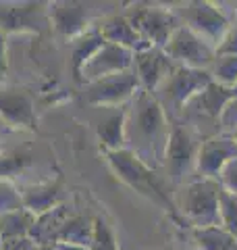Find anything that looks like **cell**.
Instances as JSON below:
<instances>
[{"instance_id": "obj_1", "label": "cell", "mask_w": 237, "mask_h": 250, "mask_svg": "<svg viewBox=\"0 0 237 250\" xmlns=\"http://www.w3.org/2000/svg\"><path fill=\"white\" fill-rule=\"evenodd\" d=\"M171 121L152 92L139 90L125 113V148L150 169H162Z\"/></svg>"}, {"instance_id": "obj_2", "label": "cell", "mask_w": 237, "mask_h": 250, "mask_svg": "<svg viewBox=\"0 0 237 250\" xmlns=\"http://www.w3.org/2000/svg\"><path fill=\"white\" fill-rule=\"evenodd\" d=\"M104 154H106L110 169L118 175V179H121L123 184H127L131 190H136L141 196H146L152 202H156V205H160L162 208L171 210V215L175 219H181L179 210L175 207V198H173L169 190L164 188L158 171L150 169L146 163H141L127 148L115 150V152H104Z\"/></svg>"}, {"instance_id": "obj_3", "label": "cell", "mask_w": 237, "mask_h": 250, "mask_svg": "<svg viewBox=\"0 0 237 250\" xmlns=\"http://www.w3.org/2000/svg\"><path fill=\"white\" fill-rule=\"evenodd\" d=\"M223 188L217 179L196 177L179 188L175 207L181 215V221L192 229L215 228L220 225L218 217V200Z\"/></svg>"}, {"instance_id": "obj_4", "label": "cell", "mask_w": 237, "mask_h": 250, "mask_svg": "<svg viewBox=\"0 0 237 250\" xmlns=\"http://www.w3.org/2000/svg\"><path fill=\"white\" fill-rule=\"evenodd\" d=\"M235 96L233 90L223 88L215 82H210L206 88L200 90L196 96L183 106L179 119L192 127L202 140L220 134V115H223L227 103Z\"/></svg>"}, {"instance_id": "obj_5", "label": "cell", "mask_w": 237, "mask_h": 250, "mask_svg": "<svg viewBox=\"0 0 237 250\" xmlns=\"http://www.w3.org/2000/svg\"><path fill=\"white\" fill-rule=\"evenodd\" d=\"M204 140L196 134L192 127H187L181 121L171 123V136L167 154H164V173L173 186H183L196 179V165H198V152H200Z\"/></svg>"}, {"instance_id": "obj_6", "label": "cell", "mask_w": 237, "mask_h": 250, "mask_svg": "<svg viewBox=\"0 0 237 250\" xmlns=\"http://www.w3.org/2000/svg\"><path fill=\"white\" fill-rule=\"evenodd\" d=\"M210 83L208 71H198V69L177 65L173 71L164 77V82L152 92L162 111L167 113L169 121H177L183 106L192 100L200 90Z\"/></svg>"}, {"instance_id": "obj_7", "label": "cell", "mask_w": 237, "mask_h": 250, "mask_svg": "<svg viewBox=\"0 0 237 250\" xmlns=\"http://www.w3.org/2000/svg\"><path fill=\"white\" fill-rule=\"evenodd\" d=\"M175 11V15L179 17L181 25H185L198 34L202 40H206L210 46L218 48V44L223 42L225 34L231 27V23L235 21V17H231L223 4H215V2H185L179 4Z\"/></svg>"}, {"instance_id": "obj_8", "label": "cell", "mask_w": 237, "mask_h": 250, "mask_svg": "<svg viewBox=\"0 0 237 250\" xmlns=\"http://www.w3.org/2000/svg\"><path fill=\"white\" fill-rule=\"evenodd\" d=\"M125 17L131 21L138 34L154 48H164L173 31L181 25L175 11L160 4H136L125 13Z\"/></svg>"}, {"instance_id": "obj_9", "label": "cell", "mask_w": 237, "mask_h": 250, "mask_svg": "<svg viewBox=\"0 0 237 250\" xmlns=\"http://www.w3.org/2000/svg\"><path fill=\"white\" fill-rule=\"evenodd\" d=\"M139 90L141 85L138 75L133 69H129V71L102 77L98 82L83 85V100L90 106L118 108V106H127Z\"/></svg>"}, {"instance_id": "obj_10", "label": "cell", "mask_w": 237, "mask_h": 250, "mask_svg": "<svg viewBox=\"0 0 237 250\" xmlns=\"http://www.w3.org/2000/svg\"><path fill=\"white\" fill-rule=\"evenodd\" d=\"M162 50L175 65L198 69V71H208L212 61L217 59L215 46H210L206 40H202L185 25H179L173 31V36L169 38Z\"/></svg>"}, {"instance_id": "obj_11", "label": "cell", "mask_w": 237, "mask_h": 250, "mask_svg": "<svg viewBox=\"0 0 237 250\" xmlns=\"http://www.w3.org/2000/svg\"><path fill=\"white\" fill-rule=\"evenodd\" d=\"M50 25V2H0V34H42Z\"/></svg>"}, {"instance_id": "obj_12", "label": "cell", "mask_w": 237, "mask_h": 250, "mask_svg": "<svg viewBox=\"0 0 237 250\" xmlns=\"http://www.w3.org/2000/svg\"><path fill=\"white\" fill-rule=\"evenodd\" d=\"M0 119L17 134L36 131L38 117L34 96L25 88H0Z\"/></svg>"}, {"instance_id": "obj_13", "label": "cell", "mask_w": 237, "mask_h": 250, "mask_svg": "<svg viewBox=\"0 0 237 250\" xmlns=\"http://www.w3.org/2000/svg\"><path fill=\"white\" fill-rule=\"evenodd\" d=\"M133 54L136 52L123 48V46L104 42V46L81 67L75 82L81 85H88L92 82L102 80V77L129 71V69H133Z\"/></svg>"}, {"instance_id": "obj_14", "label": "cell", "mask_w": 237, "mask_h": 250, "mask_svg": "<svg viewBox=\"0 0 237 250\" xmlns=\"http://www.w3.org/2000/svg\"><path fill=\"white\" fill-rule=\"evenodd\" d=\"M50 27L60 38L73 42L85 31H90L94 25V11L85 2H50Z\"/></svg>"}, {"instance_id": "obj_15", "label": "cell", "mask_w": 237, "mask_h": 250, "mask_svg": "<svg viewBox=\"0 0 237 250\" xmlns=\"http://www.w3.org/2000/svg\"><path fill=\"white\" fill-rule=\"evenodd\" d=\"M40 169V159L29 144H9L0 150V179L4 182H13L19 188L38 184L31 175Z\"/></svg>"}, {"instance_id": "obj_16", "label": "cell", "mask_w": 237, "mask_h": 250, "mask_svg": "<svg viewBox=\"0 0 237 250\" xmlns=\"http://www.w3.org/2000/svg\"><path fill=\"white\" fill-rule=\"evenodd\" d=\"M233 159H237V144H235L233 136L218 134V136L204 140L200 146V152H198L196 177L218 179L220 171Z\"/></svg>"}, {"instance_id": "obj_17", "label": "cell", "mask_w": 237, "mask_h": 250, "mask_svg": "<svg viewBox=\"0 0 237 250\" xmlns=\"http://www.w3.org/2000/svg\"><path fill=\"white\" fill-rule=\"evenodd\" d=\"M177 65L173 62L162 48H146L133 54V71H136L141 90L154 92L158 85L164 82L173 69Z\"/></svg>"}, {"instance_id": "obj_18", "label": "cell", "mask_w": 237, "mask_h": 250, "mask_svg": "<svg viewBox=\"0 0 237 250\" xmlns=\"http://www.w3.org/2000/svg\"><path fill=\"white\" fill-rule=\"evenodd\" d=\"M98 31H100V36L104 38V42L123 46V48H127L131 52L152 48V46L138 34V29L131 25V21L125 17V15H108V17L100 21Z\"/></svg>"}, {"instance_id": "obj_19", "label": "cell", "mask_w": 237, "mask_h": 250, "mask_svg": "<svg viewBox=\"0 0 237 250\" xmlns=\"http://www.w3.org/2000/svg\"><path fill=\"white\" fill-rule=\"evenodd\" d=\"M23 208H27L31 215H44L48 210L57 208L60 202V182L59 179H44L38 184H29L21 188Z\"/></svg>"}, {"instance_id": "obj_20", "label": "cell", "mask_w": 237, "mask_h": 250, "mask_svg": "<svg viewBox=\"0 0 237 250\" xmlns=\"http://www.w3.org/2000/svg\"><path fill=\"white\" fill-rule=\"evenodd\" d=\"M71 215H73V210H71L67 205H59L57 208L36 217V223L29 231V238L34 240L38 246H54L62 225L69 221Z\"/></svg>"}, {"instance_id": "obj_21", "label": "cell", "mask_w": 237, "mask_h": 250, "mask_svg": "<svg viewBox=\"0 0 237 250\" xmlns=\"http://www.w3.org/2000/svg\"><path fill=\"white\" fill-rule=\"evenodd\" d=\"M125 113H127V106L108 108V113L96 123V136L104 152L125 148Z\"/></svg>"}, {"instance_id": "obj_22", "label": "cell", "mask_w": 237, "mask_h": 250, "mask_svg": "<svg viewBox=\"0 0 237 250\" xmlns=\"http://www.w3.org/2000/svg\"><path fill=\"white\" fill-rule=\"evenodd\" d=\"M69 44H71V71H73V77L77 80L81 67L102 48V46H104V38L100 36L98 25H96Z\"/></svg>"}, {"instance_id": "obj_23", "label": "cell", "mask_w": 237, "mask_h": 250, "mask_svg": "<svg viewBox=\"0 0 237 250\" xmlns=\"http://www.w3.org/2000/svg\"><path fill=\"white\" fill-rule=\"evenodd\" d=\"M92 233H94V219L83 217V215H71L69 221L62 225V229L57 238L54 246H81L90 248L92 244Z\"/></svg>"}, {"instance_id": "obj_24", "label": "cell", "mask_w": 237, "mask_h": 250, "mask_svg": "<svg viewBox=\"0 0 237 250\" xmlns=\"http://www.w3.org/2000/svg\"><path fill=\"white\" fill-rule=\"evenodd\" d=\"M192 238L196 250H237V240L220 225L192 229Z\"/></svg>"}, {"instance_id": "obj_25", "label": "cell", "mask_w": 237, "mask_h": 250, "mask_svg": "<svg viewBox=\"0 0 237 250\" xmlns=\"http://www.w3.org/2000/svg\"><path fill=\"white\" fill-rule=\"evenodd\" d=\"M36 223V215H31L27 208H19L15 213L0 217V242L15 240V238H27L31 228Z\"/></svg>"}, {"instance_id": "obj_26", "label": "cell", "mask_w": 237, "mask_h": 250, "mask_svg": "<svg viewBox=\"0 0 237 250\" xmlns=\"http://www.w3.org/2000/svg\"><path fill=\"white\" fill-rule=\"evenodd\" d=\"M210 82H215L223 88L233 90L237 85V57L233 54H217L208 69Z\"/></svg>"}, {"instance_id": "obj_27", "label": "cell", "mask_w": 237, "mask_h": 250, "mask_svg": "<svg viewBox=\"0 0 237 250\" xmlns=\"http://www.w3.org/2000/svg\"><path fill=\"white\" fill-rule=\"evenodd\" d=\"M218 217H220V228H225L237 240V196L235 194L227 190L220 192Z\"/></svg>"}, {"instance_id": "obj_28", "label": "cell", "mask_w": 237, "mask_h": 250, "mask_svg": "<svg viewBox=\"0 0 237 250\" xmlns=\"http://www.w3.org/2000/svg\"><path fill=\"white\" fill-rule=\"evenodd\" d=\"M19 208H23L21 188L13 182L0 179V217L15 213V210H19Z\"/></svg>"}, {"instance_id": "obj_29", "label": "cell", "mask_w": 237, "mask_h": 250, "mask_svg": "<svg viewBox=\"0 0 237 250\" xmlns=\"http://www.w3.org/2000/svg\"><path fill=\"white\" fill-rule=\"evenodd\" d=\"M90 250H118L115 242V233L108 228V223L104 219H94V233H92Z\"/></svg>"}, {"instance_id": "obj_30", "label": "cell", "mask_w": 237, "mask_h": 250, "mask_svg": "<svg viewBox=\"0 0 237 250\" xmlns=\"http://www.w3.org/2000/svg\"><path fill=\"white\" fill-rule=\"evenodd\" d=\"M235 129H237V96L229 100L223 115H220V134L231 136Z\"/></svg>"}, {"instance_id": "obj_31", "label": "cell", "mask_w": 237, "mask_h": 250, "mask_svg": "<svg viewBox=\"0 0 237 250\" xmlns=\"http://www.w3.org/2000/svg\"><path fill=\"white\" fill-rule=\"evenodd\" d=\"M217 182L220 184L223 190L231 192V194H235V196H237V159L227 163L225 169L220 171V175H218Z\"/></svg>"}, {"instance_id": "obj_32", "label": "cell", "mask_w": 237, "mask_h": 250, "mask_svg": "<svg viewBox=\"0 0 237 250\" xmlns=\"http://www.w3.org/2000/svg\"><path fill=\"white\" fill-rule=\"evenodd\" d=\"M217 54H233V57H237V19L231 23V27H229V31L223 38V42L218 44Z\"/></svg>"}, {"instance_id": "obj_33", "label": "cell", "mask_w": 237, "mask_h": 250, "mask_svg": "<svg viewBox=\"0 0 237 250\" xmlns=\"http://www.w3.org/2000/svg\"><path fill=\"white\" fill-rule=\"evenodd\" d=\"M2 250H36L38 244L29 236L27 238H15V240H2L0 242Z\"/></svg>"}, {"instance_id": "obj_34", "label": "cell", "mask_w": 237, "mask_h": 250, "mask_svg": "<svg viewBox=\"0 0 237 250\" xmlns=\"http://www.w3.org/2000/svg\"><path fill=\"white\" fill-rule=\"evenodd\" d=\"M6 73H9V52H6V36L0 34V88L6 85Z\"/></svg>"}, {"instance_id": "obj_35", "label": "cell", "mask_w": 237, "mask_h": 250, "mask_svg": "<svg viewBox=\"0 0 237 250\" xmlns=\"http://www.w3.org/2000/svg\"><path fill=\"white\" fill-rule=\"evenodd\" d=\"M15 134H17V131H13V129L9 127V125H6L2 119H0V150H2V148H6V146L11 144L9 140H11Z\"/></svg>"}, {"instance_id": "obj_36", "label": "cell", "mask_w": 237, "mask_h": 250, "mask_svg": "<svg viewBox=\"0 0 237 250\" xmlns=\"http://www.w3.org/2000/svg\"><path fill=\"white\" fill-rule=\"evenodd\" d=\"M231 136H233V140H235V144H237V129L233 131V134H231Z\"/></svg>"}, {"instance_id": "obj_37", "label": "cell", "mask_w": 237, "mask_h": 250, "mask_svg": "<svg viewBox=\"0 0 237 250\" xmlns=\"http://www.w3.org/2000/svg\"><path fill=\"white\" fill-rule=\"evenodd\" d=\"M233 94H235V96H237V85H235V88H233Z\"/></svg>"}, {"instance_id": "obj_38", "label": "cell", "mask_w": 237, "mask_h": 250, "mask_svg": "<svg viewBox=\"0 0 237 250\" xmlns=\"http://www.w3.org/2000/svg\"><path fill=\"white\" fill-rule=\"evenodd\" d=\"M0 250H2V248H0Z\"/></svg>"}]
</instances>
